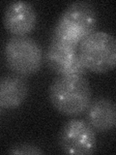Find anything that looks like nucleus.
Wrapping results in <instances>:
<instances>
[{
  "mask_svg": "<svg viewBox=\"0 0 116 155\" xmlns=\"http://www.w3.org/2000/svg\"><path fill=\"white\" fill-rule=\"evenodd\" d=\"M45 59L50 69L59 76H84L87 73L75 47L51 42Z\"/></svg>",
  "mask_w": 116,
  "mask_h": 155,
  "instance_id": "obj_6",
  "label": "nucleus"
},
{
  "mask_svg": "<svg viewBox=\"0 0 116 155\" xmlns=\"http://www.w3.org/2000/svg\"><path fill=\"white\" fill-rule=\"evenodd\" d=\"M28 82L22 76L8 75L0 81V108L14 110L21 106L28 96Z\"/></svg>",
  "mask_w": 116,
  "mask_h": 155,
  "instance_id": "obj_9",
  "label": "nucleus"
},
{
  "mask_svg": "<svg viewBox=\"0 0 116 155\" xmlns=\"http://www.w3.org/2000/svg\"><path fill=\"white\" fill-rule=\"evenodd\" d=\"M3 56L7 67L16 75L31 76L42 67L44 54L41 46L28 36H14L5 44Z\"/></svg>",
  "mask_w": 116,
  "mask_h": 155,
  "instance_id": "obj_4",
  "label": "nucleus"
},
{
  "mask_svg": "<svg viewBox=\"0 0 116 155\" xmlns=\"http://www.w3.org/2000/svg\"><path fill=\"white\" fill-rule=\"evenodd\" d=\"M9 154H26V155H39L44 154L43 150L35 144L31 143H18L12 147L8 150Z\"/></svg>",
  "mask_w": 116,
  "mask_h": 155,
  "instance_id": "obj_10",
  "label": "nucleus"
},
{
  "mask_svg": "<svg viewBox=\"0 0 116 155\" xmlns=\"http://www.w3.org/2000/svg\"><path fill=\"white\" fill-rule=\"evenodd\" d=\"M3 23L6 30L14 36H26L36 27V10L29 2H11L5 8Z\"/></svg>",
  "mask_w": 116,
  "mask_h": 155,
  "instance_id": "obj_7",
  "label": "nucleus"
},
{
  "mask_svg": "<svg viewBox=\"0 0 116 155\" xmlns=\"http://www.w3.org/2000/svg\"><path fill=\"white\" fill-rule=\"evenodd\" d=\"M51 105L69 116L84 114L92 101L89 81L84 76H59L48 88Z\"/></svg>",
  "mask_w": 116,
  "mask_h": 155,
  "instance_id": "obj_2",
  "label": "nucleus"
},
{
  "mask_svg": "<svg viewBox=\"0 0 116 155\" xmlns=\"http://www.w3.org/2000/svg\"><path fill=\"white\" fill-rule=\"evenodd\" d=\"M82 64L94 73H106L116 67V37L106 31H95L79 46Z\"/></svg>",
  "mask_w": 116,
  "mask_h": 155,
  "instance_id": "obj_3",
  "label": "nucleus"
},
{
  "mask_svg": "<svg viewBox=\"0 0 116 155\" xmlns=\"http://www.w3.org/2000/svg\"><path fill=\"white\" fill-rule=\"evenodd\" d=\"M85 114L86 121L96 132L105 133L116 126V105L105 97L92 100Z\"/></svg>",
  "mask_w": 116,
  "mask_h": 155,
  "instance_id": "obj_8",
  "label": "nucleus"
},
{
  "mask_svg": "<svg viewBox=\"0 0 116 155\" xmlns=\"http://www.w3.org/2000/svg\"><path fill=\"white\" fill-rule=\"evenodd\" d=\"M61 150L68 154H92L97 147L96 131L86 120L72 118L63 125L58 136Z\"/></svg>",
  "mask_w": 116,
  "mask_h": 155,
  "instance_id": "obj_5",
  "label": "nucleus"
},
{
  "mask_svg": "<svg viewBox=\"0 0 116 155\" xmlns=\"http://www.w3.org/2000/svg\"><path fill=\"white\" fill-rule=\"evenodd\" d=\"M97 13L88 2H75L68 6L58 18L52 30L51 42L79 48L80 43L96 31Z\"/></svg>",
  "mask_w": 116,
  "mask_h": 155,
  "instance_id": "obj_1",
  "label": "nucleus"
}]
</instances>
